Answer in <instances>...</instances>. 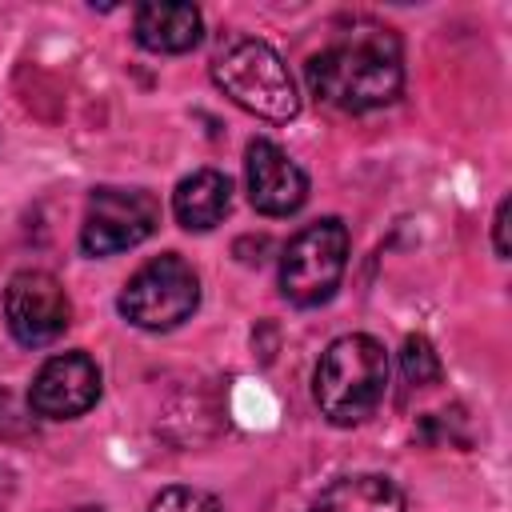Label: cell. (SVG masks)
<instances>
[{"mask_svg":"<svg viewBox=\"0 0 512 512\" xmlns=\"http://www.w3.org/2000/svg\"><path fill=\"white\" fill-rule=\"evenodd\" d=\"M384 388H388V352L376 336H364V332L336 336L324 348L312 376L316 408L336 428H352L368 420L380 408Z\"/></svg>","mask_w":512,"mask_h":512,"instance_id":"obj_2","label":"cell"},{"mask_svg":"<svg viewBox=\"0 0 512 512\" xmlns=\"http://www.w3.org/2000/svg\"><path fill=\"white\" fill-rule=\"evenodd\" d=\"M312 512H404V492L380 472H356L328 484Z\"/></svg>","mask_w":512,"mask_h":512,"instance_id":"obj_12","label":"cell"},{"mask_svg":"<svg viewBox=\"0 0 512 512\" xmlns=\"http://www.w3.org/2000/svg\"><path fill=\"white\" fill-rule=\"evenodd\" d=\"M4 320L16 344L24 348H44L64 336L72 324V300L64 284L44 272V268H24L8 280L4 288Z\"/></svg>","mask_w":512,"mask_h":512,"instance_id":"obj_7","label":"cell"},{"mask_svg":"<svg viewBox=\"0 0 512 512\" xmlns=\"http://www.w3.org/2000/svg\"><path fill=\"white\" fill-rule=\"evenodd\" d=\"M244 176H248V200L264 216H292L308 200V176L304 168L272 140L256 136L244 152Z\"/></svg>","mask_w":512,"mask_h":512,"instance_id":"obj_9","label":"cell"},{"mask_svg":"<svg viewBox=\"0 0 512 512\" xmlns=\"http://www.w3.org/2000/svg\"><path fill=\"white\" fill-rule=\"evenodd\" d=\"M204 36L200 8L180 4V0H160V4H140L136 8V44L148 52H188Z\"/></svg>","mask_w":512,"mask_h":512,"instance_id":"obj_10","label":"cell"},{"mask_svg":"<svg viewBox=\"0 0 512 512\" xmlns=\"http://www.w3.org/2000/svg\"><path fill=\"white\" fill-rule=\"evenodd\" d=\"M212 80L216 88L244 112L272 120V124H288L300 112V96H296V80L288 72V64L280 60V52L268 40L244 36L236 44H228L216 60H212Z\"/></svg>","mask_w":512,"mask_h":512,"instance_id":"obj_3","label":"cell"},{"mask_svg":"<svg viewBox=\"0 0 512 512\" xmlns=\"http://www.w3.org/2000/svg\"><path fill=\"white\" fill-rule=\"evenodd\" d=\"M0 432L4 436H16V432H24V416H20V408H16V400L0 388Z\"/></svg>","mask_w":512,"mask_h":512,"instance_id":"obj_16","label":"cell"},{"mask_svg":"<svg viewBox=\"0 0 512 512\" xmlns=\"http://www.w3.org/2000/svg\"><path fill=\"white\" fill-rule=\"evenodd\" d=\"M76 512H104V508H96V504H84V508H76Z\"/></svg>","mask_w":512,"mask_h":512,"instance_id":"obj_17","label":"cell"},{"mask_svg":"<svg viewBox=\"0 0 512 512\" xmlns=\"http://www.w3.org/2000/svg\"><path fill=\"white\" fill-rule=\"evenodd\" d=\"M344 264H348V228L336 216H324L288 240L280 256V292L300 308L324 304L340 288Z\"/></svg>","mask_w":512,"mask_h":512,"instance_id":"obj_5","label":"cell"},{"mask_svg":"<svg viewBox=\"0 0 512 512\" xmlns=\"http://www.w3.org/2000/svg\"><path fill=\"white\" fill-rule=\"evenodd\" d=\"M508 212H512V196H504L496 204V216H492V248L500 260H508Z\"/></svg>","mask_w":512,"mask_h":512,"instance_id":"obj_15","label":"cell"},{"mask_svg":"<svg viewBox=\"0 0 512 512\" xmlns=\"http://www.w3.org/2000/svg\"><path fill=\"white\" fill-rule=\"evenodd\" d=\"M400 368H404V380H408L412 388H432V384H440V376H444L440 356H436V348H432L428 336H408V340H404V348H400Z\"/></svg>","mask_w":512,"mask_h":512,"instance_id":"obj_13","label":"cell"},{"mask_svg":"<svg viewBox=\"0 0 512 512\" xmlns=\"http://www.w3.org/2000/svg\"><path fill=\"white\" fill-rule=\"evenodd\" d=\"M148 512H224L220 500L204 488H188V484H172L164 492L152 496Z\"/></svg>","mask_w":512,"mask_h":512,"instance_id":"obj_14","label":"cell"},{"mask_svg":"<svg viewBox=\"0 0 512 512\" xmlns=\"http://www.w3.org/2000/svg\"><path fill=\"white\" fill-rule=\"evenodd\" d=\"M100 400V368L88 352H60L40 364L28 388V412L40 420L84 416Z\"/></svg>","mask_w":512,"mask_h":512,"instance_id":"obj_8","label":"cell"},{"mask_svg":"<svg viewBox=\"0 0 512 512\" xmlns=\"http://www.w3.org/2000/svg\"><path fill=\"white\" fill-rule=\"evenodd\" d=\"M312 96L340 112H372L400 96L404 56L388 24L352 16L316 56L304 64Z\"/></svg>","mask_w":512,"mask_h":512,"instance_id":"obj_1","label":"cell"},{"mask_svg":"<svg viewBox=\"0 0 512 512\" xmlns=\"http://www.w3.org/2000/svg\"><path fill=\"white\" fill-rule=\"evenodd\" d=\"M232 208V180L216 168H200L192 176H184L172 192V212L180 220V228L188 232H208L216 228Z\"/></svg>","mask_w":512,"mask_h":512,"instance_id":"obj_11","label":"cell"},{"mask_svg":"<svg viewBox=\"0 0 512 512\" xmlns=\"http://www.w3.org/2000/svg\"><path fill=\"white\" fill-rule=\"evenodd\" d=\"M160 228V200L144 188H96L84 208V256H116L144 244Z\"/></svg>","mask_w":512,"mask_h":512,"instance_id":"obj_6","label":"cell"},{"mask_svg":"<svg viewBox=\"0 0 512 512\" xmlns=\"http://www.w3.org/2000/svg\"><path fill=\"white\" fill-rule=\"evenodd\" d=\"M196 304H200V276L176 252H164L144 268H136L120 292V316L144 332H168L184 324L196 312Z\"/></svg>","mask_w":512,"mask_h":512,"instance_id":"obj_4","label":"cell"}]
</instances>
